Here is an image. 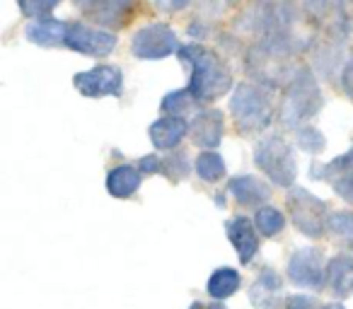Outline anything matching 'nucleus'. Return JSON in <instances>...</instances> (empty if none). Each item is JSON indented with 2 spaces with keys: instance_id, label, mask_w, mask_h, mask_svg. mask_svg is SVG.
I'll list each match as a JSON object with an SVG mask.
<instances>
[{
  "instance_id": "nucleus-9",
  "label": "nucleus",
  "mask_w": 353,
  "mask_h": 309,
  "mask_svg": "<svg viewBox=\"0 0 353 309\" xmlns=\"http://www.w3.org/2000/svg\"><path fill=\"white\" fill-rule=\"evenodd\" d=\"M73 6L99 27L121 30L136 12L138 0H73Z\"/></svg>"
},
{
  "instance_id": "nucleus-6",
  "label": "nucleus",
  "mask_w": 353,
  "mask_h": 309,
  "mask_svg": "<svg viewBox=\"0 0 353 309\" xmlns=\"http://www.w3.org/2000/svg\"><path fill=\"white\" fill-rule=\"evenodd\" d=\"M174 51H179L176 32L162 22L141 27L131 39V54L141 61H160L172 56Z\"/></svg>"
},
{
  "instance_id": "nucleus-2",
  "label": "nucleus",
  "mask_w": 353,
  "mask_h": 309,
  "mask_svg": "<svg viewBox=\"0 0 353 309\" xmlns=\"http://www.w3.org/2000/svg\"><path fill=\"white\" fill-rule=\"evenodd\" d=\"M322 104L324 97L314 73L310 70V65H298L293 78L285 85L279 118L285 128H300L322 109Z\"/></svg>"
},
{
  "instance_id": "nucleus-32",
  "label": "nucleus",
  "mask_w": 353,
  "mask_h": 309,
  "mask_svg": "<svg viewBox=\"0 0 353 309\" xmlns=\"http://www.w3.org/2000/svg\"><path fill=\"white\" fill-rule=\"evenodd\" d=\"M189 309H228L225 304H221V302H213V304H203V302H194Z\"/></svg>"
},
{
  "instance_id": "nucleus-7",
  "label": "nucleus",
  "mask_w": 353,
  "mask_h": 309,
  "mask_svg": "<svg viewBox=\"0 0 353 309\" xmlns=\"http://www.w3.org/2000/svg\"><path fill=\"white\" fill-rule=\"evenodd\" d=\"M117 34L102 27H90L85 22H68V32H65V49L78 51L83 56H92V58H104L117 49Z\"/></svg>"
},
{
  "instance_id": "nucleus-17",
  "label": "nucleus",
  "mask_w": 353,
  "mask_h": 309,
  "mask_svg": "<svg viewBox=\"0 0 353 309\" xmlns=\"http://www.w3.org/2000/svg\"><path fill=\"white\" fill-rule=\"evenodd\" d=\"M143 172L133 164H119L107 174V191L114 198H131L141 189Z\"/></svg>"
},
{
  "instance_id": "nucleus-3",
  "label": "nucleus",
  "mask_w": 353,
  "mask_h": 309,
  "mask_svg": "<svg viewBox=\"0 0 353 309\" xmlns=\"http://www.w3.org/2000/svg\"><path fill=\"white\" fill-rule=\"evenodd\" d=\"M274 89L259 83H240L230 97V111L245 136H254L274 121Z\"/></svg>"
},
{
  "instance_id": "nucleus-27",
  "label": "nucleus",
  "mask_w": 353,
  "mask_h": 309,
  "mask_svg": "<svg viewBox=\"0 0 353 309\" xmlns=\"http://www.w3.org/2000/svg\"><path fill=\"white\" fill-rule=\"evenodd\" d=\"M17 6L25 17L39 20V17H49L61 6V0H17Z\"/></svg>"
},
{
  "instance_id": "nucleus-16",
  "label": "nucleus",
  "mask_w": 353,
  "mask_h": 309,
  "mask_svg": "<svg viewBox=\"0 0 353 309\" xmlns=\"http://www.w3.org/2000/svg\"><path fill=\"white\" fill-rule=\"evenodd\" d=\"M189 126H192V123H187L184 116H172V114H167V116L157 118V121L148 128V133H150V140L157 150H174V147L187 138Z\"/></svg>"
},
{
  "instance_id": "nucleus-33",
  "label": "nucleus",
  "mask_w": 353,
  "mask_h": 309,
  "mask_svg": "<svg viewBox=\"0 0 353 309\" xmlns=\"http://www.w3.org/2000/svg\"><path fill=\"white\" fill-rule=\"evenodd\" d=\"M221 3H223V6H228V8H230V6H237V3H240V0H221Z\"/></svg>"
},
{
  "instance_id": "nucleus-8",
  "label": "nucleus",
  "mask_w": 353,
  "mask_h": 309,
  "mask_svg": "<svg viewBox=\"0 0 353 309\" xmlns=\"http://www.w3.org/2000/svg\"><path fill=\"white\" fill-rule=\"evenodd\" d=\"M73 85L83 97H121L123 92V73L117 65H94L83 70L73 78Z\"/></svg>"
},
{
  "instance_id": "nucleus-5",
  "label": "nucleus",
  "mask_w": 353,
  "mask_h": 309,
  "mask_svg": "<svg viewBox=\"0 0 353 309\" xmlns=\"http://www.w3.org/2000/svg\"><path fill=\"white\" fill-rule=\"evenodd\" d=\"M288 211L293 225L305 237H324L329 232V206L305 189H290L288 191Z\"/></svg>"
},
{
  "instance_id": "nucleus-31",
  "label": "nucleus",
  "mask_w": 353,
  "mask_h": 309,
  "mask_svg": "<svg viewBox=\"0 0 353 309\" xmlns=\"http://www.w3.org/2000/svg\"><path fill=\"white\" fill-rule=\"evenodd\" d=\"M155 6L162 12H179L189 6V0H155Z\"/></svg>"
},
{
  "instance_id": "nucleus-34",
  "label": "nucleus",
  "mask_w": 353,
  "mask_h": 309,
  "mask_svg": "<svg viewBox=\"0 0 353 309\" xmlns=\"http://www.w3.org/2000/svg\"><path fill=\"white\" fill-rule=\"evenodd\" d=\"M322 309H343L341 304H327V307H322Z\"/></svg>"
},
{
  "instance_id": "nucleus-24",
  "label": "nucleus",
  "mask_w": 353,
  "mask_h": 309,
  "mask_svg": "<svg viewBox=\"0 0 353 309\" xmlns=\"http://www.w3.org/2000/svg\"><path fill=\"white\" fill-rule=\"evenodd\" d=\"M189 172H192V162H189L187 152H174L170 158H162V174L170 182H179V179L189 177Z\"/></svg>"
},
{
  "instance_id": "nucleus-11",
  "label": "nucleus",
  "mask_w": 353,
  "mask_h": 309,
  "mask_svg": "<svg viewBox=\"0 0 353 309\" xmlns=\"http://www.w3.org/2000/svg\"><path fill=\"white\" fill-rule=\"evenodd\" d=\"M324 259L319 249H300L288 261V278L298 288L319 290L324 283Z\"/></svg>"
},
{
  "instance_id": "nucleus-19",
  "label": "nucleus",
  "mask_w": 353,
  "mask_h": 309,
  "mask_svg": "<svg viewBox=\"0 0 353 309\" xmlns=\"http://www.w3.org/2000/svg\"><path fill=\"white\" fill-rule=\"evenodd\" d=\"M327 285L336 297L353 295V259L351 256H334L327 264Z\"/></svg>"
},
{
  "instance_id": "nucleus-28",
  "label": "nucleus",
  "mask_w": 353,
  "mask_h": 309,
  "mask_svg": "<svg viewBox=\"0 0 353 309\" xmlns=\"http://www.w3.org/2000/svg\"><path fill=\"white\" fill-rule=\"evenodd\" d=\"M339 83H341L343 94L353 102V56H348V58L343 61L341 70H339Z\"/></svg>"
},
{
  "instance_id": "nucleus-4",
  "label": "nucleus",
  "mask_w": 353,
  "mask_h": 309,
  "mask_svg": "<svg viewBox=\"0 0 353 309\" xmlns=\"http://www.w3.org/2000/svg\"><path fill=\"white\" fill-rule=\"evenodd\" d=\"M254 164L281 189H290L298 177V164L293 158V147L281 133L264 136L254 145Z\"/></svg>"
},
{
  "instance_id": "nucleus-21",
  "label": "nucleus",
  "mask_w": 353,
  "mask_h": 309,
  "mask_svg": "<svg viewBox=\"0 0 353 309\" xmlns=\"http://www.w3.org/2000/svg\"><path fill=\"white\" fill-rule=\"evenodd\" d=\"M194 169H196L199 177L208 184L221 182V179L225 177V162H223V158L216 150H203L196 158V162H194Z\"/></svg>"
},
{
  "instance_id": "nucleus-29",
  "label": "nucleus",
  "mask_w": 353,
  "mask_h": 309,
  "mask_svg": "<svg viewBox=\"0 0 353 309\" xmlns=\"http://www.w3.org/2000/svg\"><path fill=\"white\" fill-rule=\"evenodd\" d=\"M138 169H141L143 174H162V158H157V155H145V158H141V162H138Z\"/></svg>"
},
{
  "instance_id": "nucleus-15",
  "label": "nucleus",
  "mask_w": 353,
  "mask_h": 309,
  "mask_svg": "<svg viewBox=\"0 0 353 309\" xmlns=\"http://www.w3.org/2000/svg\"><path fill=\"white\" fill-rule=\"evenodd\" d=\"M65 32H68V22L56 20V17H39L32 20L25 27L27 41L41 49H56V46H65Z\"/></svg>"
},
{
  "instance_id": "nucleus-30",
  "label": "nucleus",
  "mask_w": 353,
  "mask_h": 309,
  "mask_svg": "<svg viewBox=\"0 0 353 309\" xmlns=\"http://www.w3.org/2000/svg\"><path fill=\"white\" fill-rule=\"evenodd\" d=\"M283 307L285 309H317V302H314V297H307V295H293V297L285 299Z\"/></svg>"
},
{
  "instance_id": "nucleus-10",
  "label": "nucleus",
  "mask_w": 353,
  "mask_h": 309,
  "mask_svg": "<svg viewBox=\"0 0 353 309\" xmlns=\"http://www.w3.org/2000/svg\"><path fill=\"white\" fill-rule=\"evenodd\" d=\"M310 174L317 182L332 184V189L343 201L353 203V147L339 155V158H334L332 162H314Z\"/></svg>"
},
{
  "instance_id": "nucleus-26",
  "label": "nucleus",
  "mask_w": 353,
  "mask_h": 309,
  "mask_svg": "<svg viewBox=\"0 0 353 309\" xmlns=\"http://www.w3.org/2000/svg\"><path fill=\"white\" fill-rule=\"evenodd\" d=\"M329 232H332L336 239L353 246V213L339 211V213H334V215H329Z\"/></svg>"
},
{
  "instance_id": "nucleus-1",
  "label": "nucleus",
  "mask_w": 353,
  "mask_h": 309,
  "mask_svg": "<svg viewBox=\"0 0 353 309\" xmlns=\"http://www.w3.org/2000/svg\"><path fill=\"white\" fill-rule=\"evenodd\" d=\"M176 54H179L182 63L192 68L189 89H192L199 104L216 102L218 97L232 89V70L228 68V63L216 51L206 49L203 44H187L179 46Z\"/></svg>"
},
{
  "instance_id": "nucleus-20",
  "label": "nucleus",
  "mask_w": 353,
  "mask_h": 309,
  "mask_svg": "<svg viewBox=\"0 0 353 309\" xmlns=\"http://www.w3.org/2000/svg\"><path fill=\"white\" fill-rule=\"evenodd\" d=\"M240 283H242L240 273H237L235 268L223 266V268L213 270V275L208 278V295H211L213 299L232 297V295L240 290Z\"/></svg>"
},
{
  "instance_id": "nucleus-14",
  "label": "nucleus",
  "mask_w": 353,
  "mask_h": 309,
  "mask_svg": "<svg viewBox=\"0 0 353 309\" xmlns=\"http://www.w3.org/2000/svg\"><path fill=\"white\" fill-rule=\"evenodd\" d=\"M256 232H259L256 225H252V220L245 215L232 217V220L228 222V239L235 246L242 266L252 264V259H254L256 251H259V235H256Z\"/></svg>"
},
{
  "instance_id": "nucleus-13",
  "label": "nucleus",
  "mask_w": 353,
  "mask_h": 309,
  "mask_svg": "<svg viewBox=\"0 0 353 309\" xmlns=\"http://www.w3.org/2000/svg\"><path fill=\"white\" fill-rule=\"evenodd\" d=\"M250 302L254 309H281L283 302V280L274 268H264L250 288Z\"/></svg>"
},
{
  "instance_id": "nucleus-25",
  "label": "nucleus",
  "mask_w": 353,
  "mask_h": 309,
  "mask_svg": "<svg viewBox=\"0 0 353 309\" xmlns=\"http://www.w3.org/2000/svg\"><path fill=\"white\" fill-rule=\"evenodd\" d=\"M295 140H298V145L303 147L305 152H310V155H317V152H322L324 145H327L322 131H317L314 126L295 128Z\"/></svg>"
},
{
  "instance_id": "nucleus-22",
  "label": "nucleus",
  "mask_w": 353,
  "mask_h": 309,
  "mask_svg": "<svg viewBox=\"0 0 353 309\" xmlns=\"http://www.w3.org/2000/svg\"><path fill=\"white\" fill-rule=\"evenodd\" d=\"M254 225L259 230V235L264 237H279L285 227V217L279 208H271V206H261L254 215Z\"/></svg>"
},
{
  "instance_id": "nucleus-23",
  "label": "nucleus",
  "mask_w": 353,
  "mask_h": 309,
  "mask_svg": "<svg viewBox=\"0 0 353 309\" xmlns=\"http://www.w3.org/2000/svg\"><path fill=\"white\" fill-rule=\"evenodd\" d=\"M194 104H199V102H196V97L192 94V89L187 87V89H176V92L165 94L160 109L165 114H172V116H184L189 109H194Z\"/></svg>"
},
{
  "instance_id": "nucleus-12",
  "label": "nucleus",
  "mask_w": 353,
  "mask_h": 309,
  "mask_svg": "<svg viewBox=\"0 0 353 309\" xmlns=\"http://www.w3.org/2000/svg\"><path fill=\"white\" fill-rule=\"evenodd\" d=\"M223 131H225V121H223V114L218 109L199 111L189 126V136H192L194 145L203 147V150H213L221 145Z\"/></svg>"
},
{
  "instance_id": "nucleus-18",
  "label": "nucleus",
  "mask_w": 353,
  "mask_h": 309,
  "mask_svg": "<svg viewBox=\"0 0 353 309\" xmlns=\"http://www.w3.org/2000/svg\"><path fill=\"white\" fill-rule=\"evenodd\" d=\"M228 191L232 193V198H235L240 206H247V208L261 206V203L271 196L269 187H266L264 182H259V179H254V177H235V179H230V184H228Z\"/></svg>"
}]
</instances>
